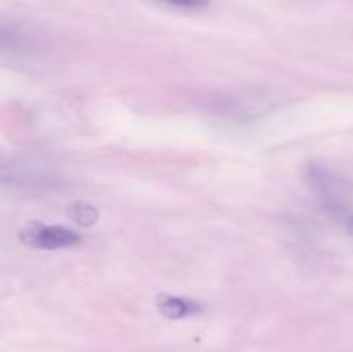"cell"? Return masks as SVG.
I'll use <instances>...</instances> for the list:
<instances>
[{
  "mask_svg": "<svg viewBox=\"0 0 353 352\" xmlns=\"http://www.w3.org/2000/svg\"><path fill=\"white\" fill-rule=\"evenodd\" d=\"M71 216L72 219L76 221L81 226H92L93 223H97L99 219V211L93 206L85 202H76L74 206L71 207Z\"/></svg>",
  "mask_w": 353,
  "mask_h": 352,
  "instance_id": "obj_5",
  "label": "cell"
},
{
  "mask_svg": "<svg viewBox=\"0 0 353 352\" xmlns=\"http://www.w3.org/2000/svg\"><path fill=\"white\" fill-rule=\"evenodd\" d=\"M157 2L168 3V6L171 7H178V9L195 10V9H203V7L209 3V0H157Z\"/></svg>",
  "mask_w": 353,
  "mask_h": 352,
  "instance_id": "obj_6",
  "label": "cell"
},
{
  "mask_svg": "<svg viewBox=\"0 0 353 352\" xmlns=\"http://www.w3.org/2000/svg\"><path fill=\"white\" fill-rule=\"evenodd\" d=\"M26 47V37L16 26L0 23V52H14Z\"/></svg>",
  "mask_w": 353,
  "mask_h": 352,
  "instance_id": "obj_4",
  "label": "cell"
},
{
  "mask_svg": "<svg viewBox=\"0 0 353 352\" xmlns=\"http://www.w3.org/2000/svg\"><path fill=\"white\" fill-rule=\"evenodd\" d=\"M19 240L31 248L57 251L81 244V235L61 224H43L31 221L19 230Z\"/></svg>",
  "mask_w": 353,
  "mask_h": 352,
  "instance_id": "obj_1",
  "label": "cell"
},
{
  "mask_svg": "<svg viewBox=\"0 0 353 352\" xmlns=\"http://www.w3.org/2000/svg\"><path fill=\"white\" fill-rule=\"evenodd\" d=\"M155 304H157L159 313H161L162 316L169 317V320H181V317L195 316V314L202 313L203 309L196 300L186 299V297L169 295V293L159 295Z\"/></svg>",
  "mask_w": 353,
  "mask_h": 352,
  "instance_id": "obj_3",
  "label": "cell"
},
{
  "mask_svg": "<svg viewBox=\"0 0 353 352\" xmlns=\"http://www.w3.org/2000/svg\"><path fill=\"white\" fill-rule=\"evenodd\" d=\"M347 231H348V235H350V237H353V216L350 217V219H348V223H347Z\"/></svg>",
  "mask_w": 353,
  "mask_h": 352,
  "instance_id": "obj_7",
  "label": "cell"
},
{
  "mask_svg": "<svg viewBox=\"0 0 353 352\" xmlns=\"http://www.w3.org/2000/svg\"><path fill=\"white\" fill-rule=\"evenodd\" d=\"M0 186L21 190V192H40V190L54 186V183L48 176L6 162V164H0Z\"/></svg>",
  "mask_w": 353,
  "mask_h": 352,
  "instance_id": "obj_2",
  "label": "cell"
}]
</instances>
